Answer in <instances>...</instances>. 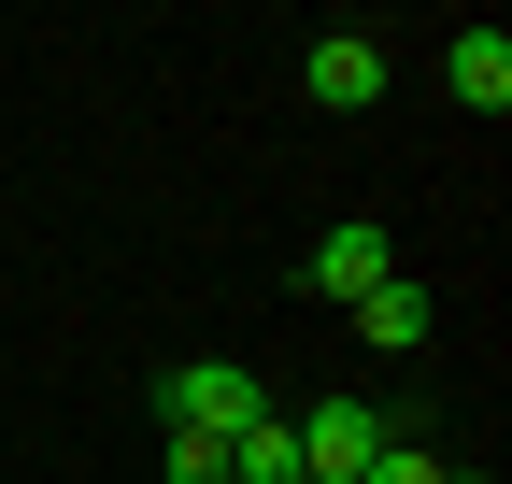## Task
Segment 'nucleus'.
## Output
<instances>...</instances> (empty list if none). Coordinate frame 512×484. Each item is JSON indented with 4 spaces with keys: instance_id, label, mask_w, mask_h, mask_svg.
<instances>
[{
    "instance_id": "obj_5",
    "label": "nucleus",
    "mask_w": 512,
    "mask_h": 484,
    "mask_svg": "<svg viewBox=\"0 0 512 484\" xmlns=\"http://www.w3.org/2000/svg\"><path fill=\"white\" fill-rule=\"evenodd\" d=\"M427 328H441V299H427L413 271H384V285L356 299V342H370V356H427Z\"/></svg>"
},
{
    "instance_id": "obj_8",
    "label": "nucleus",
    "mask_w": 512,
    "mask_h": 484,
    "mask_svg": "<svg viewBox=\"0 0 512 484\" xmlns=\"http://www.w3.org/2000/svg\"><path fill=\"white\" fill-rule=\"evenodd\" d=\"M356 484H441V456H427V442H384V456H370Z\"/></svg>"
},
{
    "instance_id": "obj_2",
    "label": "nucleus",
    "mask_w": 512,
    "mask_h": 484,
    "mask_svg": "<svg viewBox=\"0 0 512 484\" xmlns=\"http://www.w3.org/2000/svg\"><path fill=\"white\" fill-rule=\"evenodd\" d=\"M285 428H299V484H356L384 442H399L370 399H313V413H285Z\"/></svg>"
},
{
    "instance_id": "obj_1",
    "label": "nucleus",
    "mask_w": 512,
    "mask_h": 484,
    "mask_svg": "<svg viewBox=\"0 0 512 484\" xmlns=\"http://www.w3.org/2000/svg\"><path fill=\"white\" fill-rule=\"evenodd\" d=\"M157 413H171V442H228L256 413V371H242V356H185V371L157 385Z\"/></svg>"
},
{
    "instance_id": "obj_4",
    "label": "nucleus",
    "mask_w": 512,
    "mask_h": 484,
    "mask_svg": "<svg viewBox=\"0 0 512 484\" xmlns=\"http://www.w3.org/2000/svg\"><path fill=\"white\" fill-rule=\"evenodd\" d=\"M299 86H313V114H370V100H384V43H370V29H313Z\"/></svg>"
},
{
    "instance_id": "obj_9",
    "label": "nucleus",
    "mask_w": 512,
    "mask_h": 484,
    "mask_svg": "<svg viewBox=\"0 0 512 484\" xmlns=\"http://www.w3.org/2000/svg\"><path fill=\"white\" fill-rule=\"evenodd\" d=\"M157 470H171V484H228V442H171Z\"/></svg>"
},
{
    "instance_id": "obj_6",
    "label": "nucleus",
    "mask_w": 512,
    "mask_h": 484,
    "mask_svg": "<svg viewBox=\"0 0 512 484\" xmlns=\"http://www.w3.org/2000/svg\"><path fill=\"white\" fill-rule=\"evenodd\" d=\"M441 86H456L470 114H498V100H512V29H498V15H470L456 43H441Z\"/></svg>"
},
{
    "instance_id": "obj_7",
    "label": "nucleus",
    "mask_w": 512,
    "mask_h": 484,
    "mask_svg": "<svg viewBox=\"0 0 512 484\" xmlns=\"http://www.w3.org/2000/svg\"><path fill=\"white\" fill-rule=\"evenodd\" d=\"M228 484H299V428H285L271 399H256L242 428H228Z\"/></svg>"
},
{
    "instance_id": "obj_3",
    "label": "nucleus",
    "mask_w": 512,
    "mask_h": 484,
    "mask_svg": "<svg viewBox=\"0 0 512 484\" xmlns=\"http://www.w3.org/2000/svg\"><path fill=\"white\" fill-rule=\"evenodd\" d=\"M384 271H399V242H384L370 214H342V228H328V242L299 257V285H313V299H342V314H356V299H370Z\"/></svg>"
}]
</instances>
